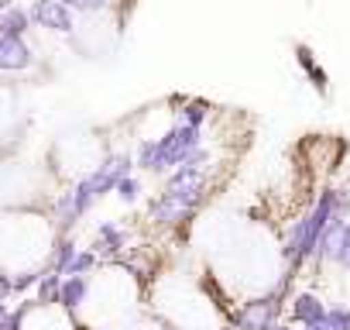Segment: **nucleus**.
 Masks as SVG:
<instances>
[{
	"mask_svg": "<svg viewBox=\"0 0 350 330\" xmlns=\"http://www.w3.org/2000/svg\"><path fill=\"white\" fill-rule=\"evenodd\" d=\"M76 251H79V244L66 234V238H59L55 244H52V255H49V268L52 272H59V275H66L69 272V265H72V258H76Z\"/></svg>",
	"mask_w": 350,
	"mask_h": 330,
	"instance_id": "9d476101",
	"label": "nucleus"
},
{
	"mask_svg": "<svg viewBox=\"0 0 350 330\" xmlns=\"http://www.w3.org/2000/svg\"><path fill=\"white\" fill-rule=\"evenodd\" d=\"M326 309L329 306L316 292H295L292 296V306H288V316H292L295 327H312V323H319L326 316Z\"/></svg>",
	"mask_w": 350,
	"mask_h": 330,
	"instance_id": "0eeeda50",
	"label": "nucleus"
},
{
	"mask_svg": "<svg viewBox=\"0 0 350 330\" xmlns=\"http://www.w3.org/2000/svg\"><path fill=\"white\" fill-rule=\"evenodd\" d=\"M28 14H31V25L42 28V31L69 35V38L79 31L76 11L66 4V0H31V4H28Z\"/></svg>",
	"mask_w": 350,
	"mask_h": 330,
	"instance_id": "f03ea898",
	"label": "nucleus"
},
{
	"mask_svg": "<svg viewBox=\"0 0 350 330\" xmlns=\"http://www.w3.org/2000/svg\"><path fill=\"white\" fill-rule=\"evenodd\" d=\"M275 330H306V327H282V323H278Z\"/></svg>",
	"mask_w": 350,
	"mask_h": 330,
	"instance_id": "f3484780",
	"label": "nucleus"
},
{
	"mask_svg": "<svg viewBox=\"0 0 350 330\" xmlns=\"http://www.w3.org/2000/svg\"><path fill=\"white\" fill-rule=\"evenodd\" d=\"M35 66V52L28 38H0V73H28Z\"/></svg>",
	"mask_w": 350,
	"mask_h": 330,
	"instance_id": "423d86ee",
	"label": "nucleus"
},
{
	"mask_svg": "<svg viewBox=\"0 0 350 330\" xmlns=\"http://www.w3.org/2000/svg\"><path fill=\"white\" fill-rule=\"evenodd\" d=\"M175 120L193 124V127H203V124L210 120V107L200 103V100H183V110H175Z\"/></svg>",
	"mask_w": 350,
	"mask_h": 330,
	"instance_id": "9b49d317",
	"label": "nucleus"
},
{
	"mask_svg": "<svg viewBox=\"0 0 350 330\" xmlns=\"http://www.w3.org/2000/svg\"><path fill=\"white\" fill-rule=\"evenodd\" d=\"M113 193H117V200H120V203L134 207V203L141 200V193H144V190H141V179H137V176H127V179H120V183H117V190H113Z\"/></svg>",
	"mask_w": 350,
	"mask_h": 330,
	"instance_id": "ddd939ff",
	"label": "nucleus"
},
{
	"mask_svg": "<svg viewBox=\"0 0 350 330\" xmlns=\"http://www.w3.org/2000/svg\"><path fill=\"white\" fill-rule=\"evenodd\" d=\"M66 4L76 14H107V11H113L120 4V0H66Z\"/></svg>",
	"mask_w": 350,
	"mask_h": 330,
	"instance_id": "f8f14e48",
	"label": "nucleus"
},
{
	"mask_svg": "<svg viewBox=\"0 0 350 330\" xmlns=\"http://www.w3.org/2000/svg\"><path fill=\"white\" fill-rule=\"evenodd\" d=\"M323 323L329 330H350V306H329L326 316H323Z\"/></svg>",
	"mask_w": 350,
	"mask_h": 330,
	"instance_id": "2eb2a0df",
	"label": "nucleus"
},
{
	"mask_svg": "<svg viewBox=\"0 0 350 330\" xmlns=\"http://www.w3.org/2000/svg\"><path fill=\"white\" fill-rule=\"evenodd\" d=\"M299 66L309 73V79H312V86L316 90H326V73L312 62V55H309V49H299Z\"/></svg>",
	"mask_w": 350,
	"mask_h": 330,
	"instance_id": "4468645a",
	"label": "nucleus"
},
{
	"mask_svg": "<svg viewBox=\"0 0 350 330\" xmlns=\"http://www.w3.org/2000/svg\"><path fill=\"white\" fill-rule=\"evenodd\" d=\"M127 241H131L127 224H120V220H100V224L93 227V244H90V248H93L100 258H120L124 248H127Z\"/></svg>",
	"mask_w": 350,
	"mask_h": 330,
	"instance_id": "20e7f679",
	"label": "nucleus"
},
{
	"mask_svg": "<svg viewBox=\"0 0 350 330\" xmlns=\"http://www.w3.org/2000/svg\"><path fill=\"white\" fill-rule=\"evenodd\" d=\"M350 214V193H340V190H323L319 200L312 203V210L306 217H299L292 224V231L285 234V244H282V258L299 268L306 262H312L316 248H319V238L323 231L329 227V220L336 217H347Z\"/></svg>",
	"mask_w": 350,
	"mask_h": 330,
	"instance_id": "f257e3e1",
	"label": "nucleus"
},
{
	"mask_svg": "<svg viewBox=\"0 0 350 330\" xmlns=\"http://www.w3.org/2000/svg\"><path fill=\"white\" fill-rule=\"evenodd\" d=\"M59 292H62V275L52 272V268H45V275L38 279L31 299H35L38 306H59Z\"/></svg>",
	"mask_w": 350,
	"mask_h": 330,
	"instance_id": "1a4fd4ad",
	"label": "nucleus"
},
{
	"mask_svg": "<svg viewBox=\"0 0 350 330\" xmlns=\"http://www.w3.org/2000/svg\"><path fill=\"white\" fill-rule=\"evenodd\" d=\"M11 4H18V0H0V14H4V11H8Z\"/></svg>",
	"mask_w": 350,
	"mask_h": 330,
	"instance_id": "dca6fc26",
	"label": "nucleus"
},
{
	"mask_svg": "<svg viewBox=\"0 0 350 330\" xmlns=\"http://www.w3.org/2000/svg\"><path fill=\"white\" fill-rule=\"evenodd\" d=\"M90 289H93V275H62V292H59V306L72 316H79L90 303Z\"/></svg>",
	"mask_w": 350,
	"mask_h": 330,
	"instance_id": "39448f33",
	"label": "nucleus"
},
{
	"mask_svg": "<svg viewBox=\"0 0 350 330\" xmlns=\"http://www.w3.org/2000/svg\"><path fill=\"white\" fill-rule=\"evenodd\" d=\"M278 313H282V303H278V292H275V296H265V299L241 303V309L230 316V327L234 330H275Z\"/></svg>",
	"mask_w": 350,
	"mask_h": 330,
	"instance_id": "7ed1b4c3",
	"label": "nucleus"
},
{
	"mask_svg": "<svg viewBox=\"0 0 350 330\" xmlns=\"http://www.w3.org/2000/svg\"><path fill=\"white\" fill-rule=\"evenodd\" d=\"M31 28H35L31 25V14L21 4H11L4 14H0V38H28Z\"/></svg>",
	"mask_w": 350,
	"mask_h": 330,
	"instance_id": "6e6552de",
	"label": "nucleus"
}]
</instances>
